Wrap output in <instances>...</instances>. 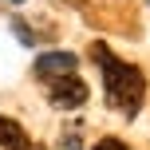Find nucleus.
I'll use <instances>...</instances> for the list:
<instances>
[{"label":"nucleus","mask_w":150,"mask_h":150,"mask_svg":"<svg viewBox=\"0 0 150 150\" xmlns=\"http://www.w3.org/2000/svg\"><path fill=\"white\" fill-rule=\"evenodd\" d=\"M91 55H95L99 71H103L107 103H111L119 115L134 119V115L142 111V99H146V75L138 71L134 63H127V59H119V55H111V47H107V44H95V47H91Z\"/></svg>","instance_id":"nucleus-1"},{"label":"nucleus","mask_w":150,"mask_h":150,"mask_svg":"<svg viewBox=\"0 0 150 150\" xmlns=\"http://www.w3.org/2000/svg\"><path fill=\"white\" fill-rule=\"evenodd\" d=\"M47 103L55 111H75L87 103V83L79 75H63V79H47Z\"/></svg>","instance_id":"nucleus-2"},{"label":"nucleus","mask_w":150,"mask_h":150,"mask_svg":"<svg viewBox=\"0 0 150 150\" xmlns=\"http://www.w3.org/2000/svg\"><path fill=\"white\" fill-rule=\"evenodd\" d=\"M75 67H79V59H75L71 52H44L36 59V79H63V75H75Z\"/></svg>","instance_id":"nucleus-3"},{"label":"nucleus","mask_w":150,"mask_h":150,"mask_svg":"<svg viewBox=\"0 0 150 150\" xmlns=\"http://www.w3.org/2000/svg\"><path fill=\"white\" fill-rule=\"evenodd\" d=\"M0 150H32L28 130L16 119H8V115H0Z\"/></svg>","instance_id":"nucleus-4"},{"label":"nucleus","mask_w":150,"mask_h":150,"mask_svg":"<svg viewBox=\"0 0 150 150\" xmlns=\"http://www.w3.org/2000/svg\"><path fill=\"white\" fill-rule=\"evenodd\" d=\"M59 150H83V130L79 127H67L59 138Z\"/></svg>","instance_id":"nucleus-5"},{"label":"nucleus","mask_w":150,"mask_h":150,"mask_svg":"<svg viewBox=\"0 0 150 150\" xmlns=\"http://www.w3.org/2000/svg\"><path fill=\"white\" fill-rule=\"evenodd\" d=\"M12 32H16V40H20V44H24V47H32V44H36V40H40V36H36V32H32V28H28V24H24V20H20V16H16V20H12Z\"/></svg>","instance_id":"nucleus-6"},{"label":"nucleus","mask_w":150,"mask_h":150,"mask_svg":"<svg viewBox=\"0 0 150 150\" xmlns=\"http://www.w3.org/2000/svg\"><path fill=\"white\" fill-rule=\"evenodd\" d=\"M95 150H130V146H122L119 138H103V142H95Z\"/></svg>","instance_id":"nucleus-7"},{"label":"nucleus","mask_w":150,"mask_h":150,"mask_svg":"<svg viewBox=\"0 0 150 150\" xmlns=\"http://www.w3.org/2000/svg\"><path fill=\"white\" fill-rule=\"evenodd\" d=\"M8 4H24V0H8Z\"/></svg>","instance_id":"nucleus-8"}]
</instances>
